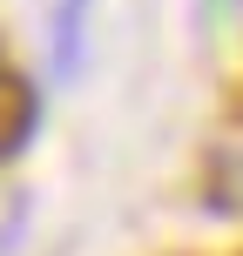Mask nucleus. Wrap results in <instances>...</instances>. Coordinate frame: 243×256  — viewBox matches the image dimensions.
<instances>
[{
	"label": "nucleus",
	"instance_id": "f257e3e1",
	"mask_svg": "<svg viewBox=\"0 0 243 256\" xmlns=\"http://www.w3.org/2000/svg\"><path fill=\"white\" fill-rule=\"evenodd\" d=\"M88 7H95V0H54V14H48V54H54V74H75L81 54H88Z\"/></svg>",
	"mask_w": 243,
	"mask_h": 256
},
{
	"label": "nucleus",
	"instance_id": "f03ea898",
	"mask_svg": "<svg viewBox=\"0 0 243 256\" xmlns=\"http://www.w3.org/2000/svg\"><path fill=\"white\" fill-rule=\"evenodd\" d=\"M27 128H34V88H27L21 74H7V68H0V155H7Z\"/></svg>",
	"mask_w": 243,
	"mask_h": 256
},
{
	"label": "nucleus",
	"instance_id": "7ed1b4c3",
	"mask_svg": "<svg viewBox=\"0 0 243 256\" xmlns=\"http://www.w3.org/2000/svg\"><path fill=\"white\" fill-rule=\"evenodd\" d=\"M243 14V0H203V27H230Z\"/></svg>",
	"mask_w": 243,
	"mask_h": 256
}]
</instances>
